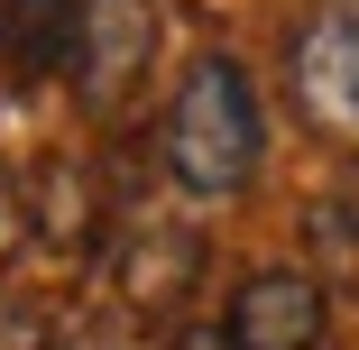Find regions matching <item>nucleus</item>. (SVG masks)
Wrapping results in <instances>:
<instances>
[{
  "label": "nucleus",
  "mask_w": 359,
  "mask_h": 350,
  "mask_svg": "<svg viewBox=\"0 0 359 350\" xmlns=\"http://www.w3.org/2000/svg\"><path fill=\"white\" fill-rule=\"evenodd\" d=\"M285 74H295V111L359 157V0H313V19L285 46Z\"/></svg>",
  "instance_id": "2"
},
{
  "label": "nucleus",
  "mask_w": 359,
  "mask_h": 350,
  "mask_svg": "<svg viewBox=\"0 0 359 350\" xmlns=\"http://www.w3.org/2000/svg\"><path fill=\"white\" fill-rule=\"evenodd\" d=\"M10 203H19V194H10V175H0V222H10Z\"/></svg>",
  "instance_id": "10"
},
{
  "label": "nucleus",
  "mask_w": 359,
  "mask_h": 350,
  "mask_svg": "<svg viewBox=\"0 0 359 350\" xmlns=\"http://www.w3.org/2000/svg\"><path fill=\"white\" fill-rule=\"evenodd\" d=\"M157 157L175 175V194L194 203H231L258 157H267V111H258V83H249V65L222 55V46H203L184 65V83L166 102V129H157Z\"/></svg>",
  "instance_id": "1"
},
{
  "label": "nucleus",
  "mask_w": 359,
  "mask_h": 350,
  "mask_svg": "<svg viewBox=\"0 0 359 350\" xmlns=\"http://www.w3.org/2000/svg\"><path fill=\"white\" fill-rule=\"evenodd\" d=\"M157 65V10L148 0H83V37H74V65H65V83L93 120L129 111V93L148 83Z\"/></svg>",
  "instance_id": "3"
},
{
  "label": "nucleus",
  "mask_w": 359,
  "mask_h": 350,
  "mask_svg": "<svg viewBox=\"0 0 359 350\" xmlns=\"http://www.w3.org/2000/svg\"><path fill=\"white\" fill-rule=\"evenodd\" d=\"M0 350H55V304L0 286Z\"/></svg>",
  "instance_id": "8"
},
{
  "label": "nucleus",
  "mask_w": 359,
  "mask_h": 350,
  "mask_svg": "<svg viewBox=\"0 0 359 350\" xmlns=\"http://www.w3.org/2000/svg\"><path fill=\"white\" fill-rule=\"evenodd\" d=\"M222 323L240 332V350H323L332 286L313 267H258V276H240V295H231Z\"/></svg>",
  "instance_id": "4"
},
{
  "label": "nucleus",
  "mask_w": 359,
  "mask_h": 350,
  "mask_svg": "<svg viewBox=\"0 0 359 350\" xmlns=\"http://www.w3.org/2000/svg\"><path fill=\"white\" fill-rule=\"evenodd\" d=\"M74 37H83V0H0V74L19 93L55 83L74 65Z\"/></svg>",
  "instance_id": "6"
},
{
  "label": "nucleus",
  "mask_w": 359,
  "mask_h": 350,
  "mask_svg": "<svg viewBox=\"0 0 359 350\" xmlns=\"http://www.w3.org/2000/svg\"><path fill=\"white\" fill-rule=\"evenodd\" d=\"M19 213H28V231H37L55 258H83V249L102 240V175H93L83 157H46V166L28 175V194H19Z\"/></svg>",
  "instance_id": "5"
},
{
  "label": "nucleus",
  "mask_w": 359,
  "mask_h": 350,
  "mask_svg": "<svg viewBox=\"0 0 359 350\" xmlns=\"http://www.w3.org/2000/svg\"><path fill=\"white\" fill-rule=\"evenodd\" d=\"M175 350H240V332H231V323H184Z\"/></svg>",
  "instance_id": "9"
},
{
  "label": "nucleus",
  "mask_w": 359,
  "mask_h": 350,
  "mask_svg": "<svg viewBox=\"0 0 359 350\" xmlns=\"http://www.w3.org/2000/svg\"><path fill=\"white\" fill-rule=\"evenodd\" d=\"M194 267H203V231L194 222H138L129 240H120V304H138V314H157V304H175L184 286H194Z\"/></svg>",
  "instance_id": "7"
}]
</instances>
